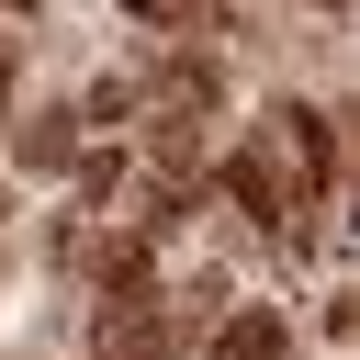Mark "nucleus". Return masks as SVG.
Wrapping results in <instances>:
<instances>
[{
    "label": "nucleus",
    "mask_w": 360,
    "mask_h": 360,
    "mask_svg": "<svg viewBox=\"0 0 360 360\" xmlns=\"http://www.w3.org/2000/svg\"><path fill=\"white\" fill-rule=\"evenodd\" d=\"M225 191H236V202H248V214H259V225H281V202H292V191H281V169H270V158H236V169H225Z\"/></svg>",
    "instance_id": "3"
},
{
    "label": "nucleus",
    "mask_w": 360,
    "mask_h": 360,
    "mask_svg": "<svg viewBox=\"0 0 360 360\" xmlns=\"http://www.w3.org/2000/svg\"><path fill=\"white\" fill-rule=\"evenodd\" d=\"M135 22H191V34H225V0H124Z\"/></svg>",
    "instance_id": "5"
},
{
    "label": "nucleus",
    "mask_w": 360,
    "mask_h": 360,
    "mask_svg": "<svg viewBox=\"0 0 360 360\" xmlns=\"http://www.w3.org/2000/svg\"><path fill=\"white\" fill-rule=\"evenodd\" d=\"M225 360H281V315L259 304V315H225V338H214Z\"/></svg>",
    "instance_id": "4"
},
{
    "label": "nucleus",
    "mask_w": 360,
    "mask_h": 360,
    "mask_svg": "<svg viewBox=\"0 0 360 360\" xmlns=\"http://www.w3.org/2000/svg\"><path fill=\"white\" fill-rule=\"evenodd\" d=\"M270 135H281V158H292V191L326 202V180H338V135H326V112H315V101H281Z\"/></svg>",
    "instance_id": "1"
},
{
    "label": "nucleus",
    "mask_w": 360,
    "mask_h": 360,
    "mask_svg": "<svg viewBox=\"0 0 360 360\" xmlns=\"http://www.w3.org/2000/svg\"><path fill=\"white\" fill-rule=\"evenodd\" d=\"M101 349H112V360H180V326L158 315V292H112V315H101Z\"/></svg>",
    "instance_id": "2"
}]
</instances>
